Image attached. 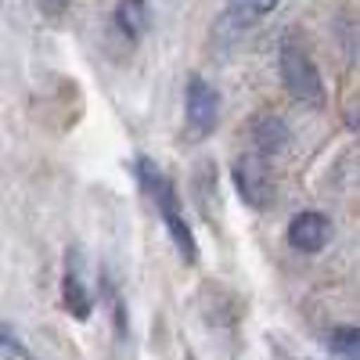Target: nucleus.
Segmentation results:
<instances>
[{
	"label": "nucleus",
	"instance_id": "obj_8",
	"mask_svg": "<svg viewBox=\"0 0 360 360\" xmlns=\"http://www.w3.org/2000/svg\"><path fill=\"white\" fill-rule=\"evenodd\" d=\"M332 353L339 360H360V328H335L332 332Z\"/></svg>",
	"mask_w": 360,
	"mask_h": 360
},
{
	"label": "nucleus",
	"instance_id": "obj_3",
	"mask_svg": "<svg viewBox=\"0 0 360 360\" xmlns=\"http://www.w3.org/2000/svg\"><path fill=\"white\" fill-rule=\"evenodd\" d=\"M184 115H188V127L195 134H209L220 119V94L205 79L191 76L188 79V98H184Z\"/></svg>",
	"mask_w": 360,
	"mask_h": 360
},
{
	"label": "nucleus",
	"instance_id": "obj_6",
	"mask_svg": "<svg viewBox=\"0 0 360 360\" xmlns=\"http://www.w3.org/2000/svg\"><path fill=\"white\" fill-rule=\"evenodd\" d=\"M115 22L119 29H127V37L137 40L144 33V25H148V8H144V0H123L115 11Z\"/></svg>",
	"mask_w": 360,
	"mask_h": 360
},
{
	"label": "nucleus",
	"instance_id": "obj_5",
	"mask_svg": "<svg viewBox=\"0 0 360 360\" xmlns=\"http://www.w3.org/2000/svg\"><path fill=\"white\" fill-rule=\"evenodd\" d=\"M288 242L299 252H321L328 242H332V220L324 213H299L288 224Z\"/></svg>",
	"mask_w": 360,
	"mask_h": 360
},
{
	"label": "nucleus",
	"instance_id": "obj_4",
	"mask_svg": "<svg viewBox=\"0 0 360 360\" xmlns=\"http://www.w3.org/2000/svg\"><path fill=\"white\" fill-rule=\"evenodd\" d=\"M234 184H238V191H242V198H245L249 205H256V209H263V205L274 202V180H270L266 162H263L259 155L238 159V166H234Z\"/></svg>",
	"mask_w": 360,
	"mask_h": 360
},
{
	"label": "nucleus",
	"instance_id": "obj_1",
	"mask_svg": "<svg viewBox=\"0 0 360 360\" xmlns=\"http://www.w3.org/2000/svg\"><path fill=\"white\" fill-rule=\"evenodd\" d=\"M137 176H141V188L148 191V198H155L159 205V213L173 234V242L180 245V256H184L188 263L195 259V238H191V227L184 220V213H180V205H176V195H173V184L159 173V166L152 159H137Z\"/></svg>",
	"mask_w": 360,
	"mask_h": 360
},
{
	"label": "nucleus",
	"instance_id": "obj_10",
	"mask_svg": "<svg viewBox=\"0 0 360 360\" xmlns=\"http://www.w3.org/2000/svg\"><path fill=\"white\" fill-rule=\"evenodd\" d=\"M0 349H4L8 360H37L29 349H22V342H18L15 332H11V324H4V332H0Z\"/></svg>",
	"mask_w": 360,
	"mask_h": 360
},
{
	"label": "nucleus",
	"instance_id": "obj_9",
	"mask_svg": "<svg viewBox=\"0 0 360 360\" xmlns=\"http://www.w3.org/2000/svg\"><path fill=\"white\" fill-rule=\"evenodd\" d=\"M278 4H281V0H231L234 15H242V18H259L266 11H274Z\"/></svg>",
	"mask_w": 360,
	"mask_h": 360
},
{
	"label": "nucleus",
	"instance_id": "obj_7",
	"mask_svg": "<svg viewBox=\"0 0 360 360\" xmlns=\"http://www.w3.org/2000/svg\"><path fill=\"white\" fill-rule=\"evenodd\" d=\"M62 299H65V307L72 310V317H79V321H86L90 317V299H86V288L79 285V278H76V270L69 266V274H65V292H62Z\"/></svg>",
	"mask_w": 360,
	"mask_h": 360
},
{
	"label": "nucleus",
	"instance_id": "obj_2",
	"mask_svg": "<svg viewBox=\"0 0 360 360\" xmlns=\"http://www.w3.org/2000/svg\"><path fill=\"white\" fill-rule=\"evenodd\" d=\"M281 79H285V90H288L292 98L321 105L324 86H321L317 65L310 62V54L299 47V44H285L281 47Z\"/></svg>",
	"mask_w": 360,
	"mask_h": 360
},
{
	"label": "nucleus",
	"instance_id": "obj_11",
	"mask_svg": "<svg viewBox=\"0 0 360 360\" xmlns=\"http://www.w3.org/2000/svg\"><path fill=\"white\" fill-rule=\"evenodd\" d=\"M37 8L47 15V18H58V15H65L69 8V0H37Z\"/></svg>",
	"mask_w": 360,
	"mask_h": 360
}]
</instances>
